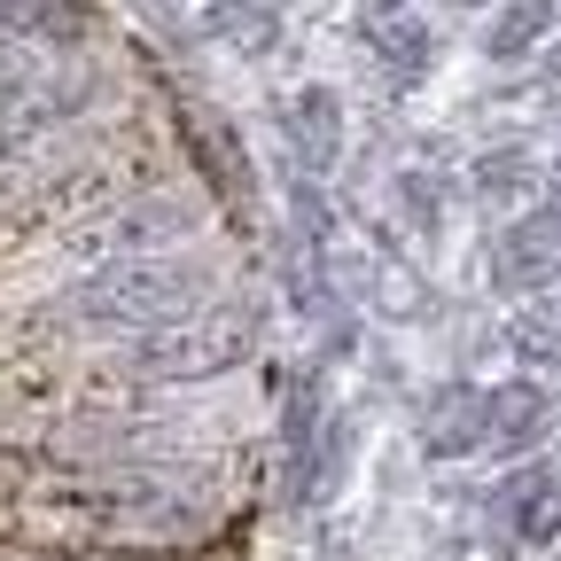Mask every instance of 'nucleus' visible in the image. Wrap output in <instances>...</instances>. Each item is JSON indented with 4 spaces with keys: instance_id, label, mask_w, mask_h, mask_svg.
Instances as JSON below:
<instances>
[{
    "instance_id": "obj_11",
    "label": "nucleus",
    "mask_w": 561,
    "mask_h": 561,
    "mask_svg": "<svg viewBox=\"0 0 561 561\" xmlns=\"http://www.w3.org/2000/svg\"><path fill=\"white\" fill-rule=\"evenodd\" d=\"M523 187H530V157L523 149H500V157L476 164V195L483 203H523Z\"/></svg>"
},
{
    "instance_id": "obj_6",
    "label": "nucleus",
    "mask_w": 561,
    "mask_h": 561,
    "mask_svg": "<svg viewBox=\"0 0 561 561\" xmlns=\"http://www.w3.org/2000/svg\"><path fill=\"white\" fill-rule=\"evenodd\" d=\"M538 437H546V390H538V382L483 390V445H491V453H530Z\"/></svg>"
},
{
    "instance_id": "obj_8",
    "label": "nucleus",
    "mask_w": 561,
    "mask_h": 561,
    "mask_svg": "<svg viewBox=\"0 0 561 561\" xmlns=\"http://www.w3.org/2000/svg\"><path fill=\"white\" fill-rule=\"evenodd\" d=\"M375 62H382V79L390 87H413V79H430V55H437V39H430V24L421 16H375Z\"/></svg>"
},
{
    "instance_id": "obj_3",
    "label": "nucleus",
    "mask_w": 561,
    "mask_h": 561,
    "mask_svg": "<svg viewBox=\"0 0 561 561\" xmlns=\"http://www.w3.org/2000/svg\"><path fill=\"white\" fill-rule=\"evenodd\" d=\"M553 273H561V219L553 210L507 219L500 242H491V280H500V297H538Z\"/></svg>"
},
{
    "instance_id": "obj_12",
    "label": "nucleus",
    "mask_w": 561,
    "mask_h": 561,
    "mask_svg": "<svg viewBox=\"0 0 561 561\" xmlns=\"http://www.w3.org/2000/svg\"><path fill=\"white\" fill-rule=\"evenodd\" d=\"M398 9H413V0H375V16H398Z\"/></svg>"
},
{
    "instance_id": "obj_9",
    "label": "nucleus",
    "mask_w": 561,
    "mask_h": 561,
    "mask_svg": "<svg viewBox=\"0 0 561 561\" xmlns=\"http://www.w3.org/2000/svg\"><path fill=\"white\" fill-rule=\"evenodd\" d=\"M553 16H561V0H507V9L491 16V32H483V55L491 62H523L530 47H546Z\"/></svg>"
},
{
    "instance_id": "obj_1",
    "label": "nucleus",
    "mask_w": 561,
    "mask_h": 561,
    "mask_svg": "<svg viewBox=\"0 0 561 561\" xmlns=\"http://www.w3.org/2000/svg\"><path fill=\"white\" fill-rule=\"evenodd\" d=\"M203 265L172 257V250H149V257H110L79 297H70V312H79L87 328H117V335H149L180 312L203 305Z\"/></svg>"
},
{
    "instance_id": "obj_13",
    "label": "nucleus",
    "mask_w": 561,
    "mask_h": 561,
    "mask_svg": "<svg viewBox=\"0 0 561 561\" xmlns=\"http://www.w3.org/2000/svg\"><path fill=\"white\" fill-rule=\"evenodd\" d=\"M460 9H483V0H460Z\"/></svg>"
},
{
    "instance_id": "obj_7",
    "label": "nucleus",
    "mask_w": 561,
    "mask_h": 561,
    "mask_svg": "<svg viewBox=\"0 0 561 561\" xmlns=\"http://www.w3.org/2000/svg\"><path fill=\"white\" fill-rule=\"evenodd\" d=\"M0 32L24 47H79L94 32L87 0H0Z\"/></svg>"
},
{
    "instance_id": "obj_10",
    "label": "nucleus",
    "mask_w": 561,
    "mask_h": 561,
    "mask_svg": "<svg viewBox=\"0 0 561 561\" xmlns=\"http://www.w3.org/2000/svg\"><path fill=\"white\" fill-rule=\"evenodd\" d=\"M203 32L219 39V47H234V55H273L280 16L265 9V0H210V9H203Z\"/></svg>"
},
{
    "instance_id": "obj_4",
    "label": "nucleus",
    "mask_w": 561,
    "mask_h": 561,
    "mask_svg": "<svg viewBox=\"0 0 561 561\" xmlns=\"http://www.w3.org/2000/svg\"><path fill=\"white\" fill-rule=\"evenodd\" d=\"M280 133H289L297 172H335V157H343V102H335V87H297L289 110H280Z\"/></svg>"
},
{
    "instance_id": "obj_5",
    "label": "nucleus",
    "mask_w": 561,
    "mask_h": 561,
    "mask_svg": "<svg viewBox=\"0 0 561 561\" xmlns=\"http://www.w3.org/2000/svg\"><path fill=\"white\" fill-rule=\"evenodd\" d=\"M421 453H430V460L483 453V390H468V382H445L430 405H421Z\"/></svg>"
},
{
    "instance_id": "obj_2",
    "label": "nucleus",
    "mask_w": 561,
    "mask_h": 561,
    "mask_svg": "<svg viewBox=\"0 0 561 561\" xmlns=\"http://www.w3.org/2000/svg\"><path fill=\"white\" fill-rule=\"evenodd\" d=\"M257 351V320L242 305H195L149 335H133V367L149 382H210Z\"/></svg>"
}]
</instances>
